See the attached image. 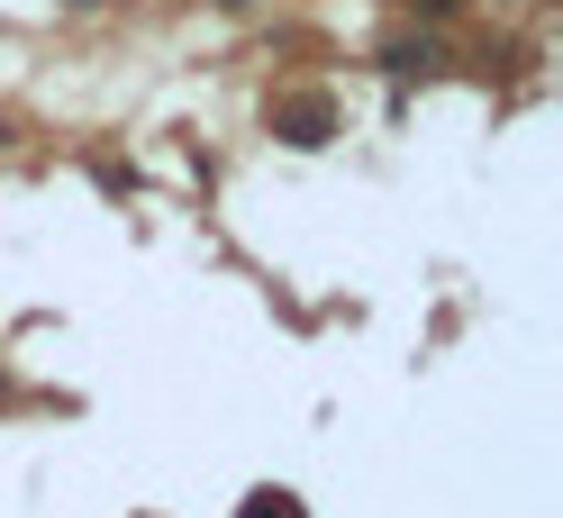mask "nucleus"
Here are the masks:
<instances>
[{
    "label": "nucleus",
    "instance_id": "nucleus-1",
    "mask_svg": "<svg viewBox=\"0 0 563 518\" xmlns=\"http://www.w3.org/2000/svg\"><path fill=\"white\" fill-rule=\"evenodd\" d=\"M273 128L291 136V146H328L336 110H328V91H300V100H282V110H273Z\"/></svg>",
    "mask_w": 563,
    "mask_h": 518
},
{
    "label": "nucleus",
    "instance_id": "nucleus-2",
    "mask_svg": "<svg viewBox=\"0 0 563 518\" xmlns=\"http://www.w3.org/2000/svg\"><path fill=\"white\" fill-rule=\"evenodd\" d=\"M236 518H300V500H291V492H255Z\"/></svg>",
    "mask_w": 563,
    "mask_h": 518
},
{
    "label": "nucleus",
    "instance_id": "nucleus-3",
    "mask_svg": "<svg viewBox=\"0 0 563 518\" xmlns=\"http://www.w3.org/2000/svg\"><path fill=\"white\" fill-rule=\"evenodd\" d=\"M382 64H391V74H428V64H437V55H428V46H409V37H400V46H382Z\"/></svg>",
    "mask_w": 563,
    "mask_h": 518
}]
</instances>
